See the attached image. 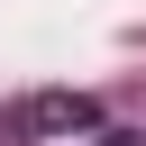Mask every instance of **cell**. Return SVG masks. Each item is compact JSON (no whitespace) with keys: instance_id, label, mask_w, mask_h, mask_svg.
Here are the masks:
<instances>
[{"instance_id":"1","label":"cell","mask_w":146,"mask_h":146,"mask_svg":"<svg viewBox=\"0 0 146 146\" xmlns=\"http://www.w3.org/2000/svg\"><path fill=\"white\" fill-rule=\"evenodd\" d=\"M18 137H110L100 128V100L91 91H36V100H18Z\"/></svg>"}]
</instances>
